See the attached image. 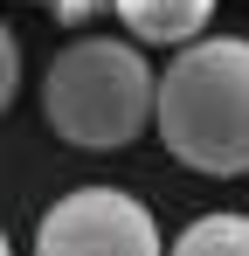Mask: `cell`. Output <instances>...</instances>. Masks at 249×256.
Returning a JSON list of instances; mask_svg holds the SVG:
<instances>
[{"instance_id":"obj_7","label":"cell","mask_w":249,"mask_h":256,"mask_svg":"<svg viewBox=\"0 0 249 256\" xmlns=\"http://www.w3.org/2000/svg\"><path fill=\"white\" fill-rule=\"evenodd\" d=\"M35 7H48L56 21H90L97 7H111V0H35Z\"/></svg>"},{"instance_id":"obj_3","label":"cell","mask_w":249,"mask_h":256,"mask_svg":"<svg viewBox=\"0 0 249 256\" xmlns=\"http://www.w3.org/2000/svg\"><path fill=\"white\" fill-rule=\"evenodd\" d=\"M42 256H160V222L138 194L118 187H76L35 228Z\"/></svg>"},{"instance_id":"obj_5","label":"cell","mask_w":249,"mask_h":256,"mask_svg":"<svg viewBox=\"0 0 249 256\" xmlns=\"http://www.w3.org/2000/svg\"><path fill=\"white\" fill-rule=\"evenodd\" d=\"M180 256H249V214H201L173 236Z\"/></svg>"},{"instance_id":"obj_2","label":"cell","mask_w":249,"mask_h":256,"mask_svg":"<svg viewBox=\"0 0 249 256\" xmlns=\"http://www.w3.org/2000/svg\"><path fill=\"white\" fill-rule=\"evenodd\" d=\"M160 76L138 35H76L42 76V118L76 152H124L138 132H152Z\"/></svg>"},{"instance_id":"obj_8","label":"cell","mask_w":249,"mask_h":256,"mask_svg":"<svg viewBox=\"0 0 249 256\" xmlns=\"http://www.w3.org/2000/svg\"><path fill=\"white\" fill-rule=\"evenodd\" d=\"M0 256H7V228H0Z\"/></svg>"},{"instance_id":"obj_6","label":"cell","mask_w":249,"mask_h":256,"mask_svg":"<svg viewBox=\"0 0 249 256\" xmlns=\"http://www.w3.org/2000/svg\"><path fill=\"white\" fill-rule=\"evenodd\" d=\"M14 90H21V42H14V28H7V14H0V118H7Z\"/></svg>"},{"instance_id":"obj_4","label":"cell","mask_w":249,"mask_h":256,"mask_svg":"<svg viewBox=\"0 0 249 256\" xmlns=\"http://www.w3.org/2000/svg\"><path fill=\"white\" fill-rule=\"evenodd\" d=\"M124 21V35H138L146 48H180L208 35V21H214V0H111Z\"/></svg>"},{"instance_id":"obj_1","label":"cell","mask_w":249,"mask_h":256,"mask_svg":"<svg viewBox=\"0 0 249 256\" xmlns=\"http://www.w3.org/2000/svg\"><path fill=\"white\" fill-rule=\"evenodd\" d=\"M160 146L201 180L249 173V35H194L160 70Z\"/></svg>"}]
</instances>
